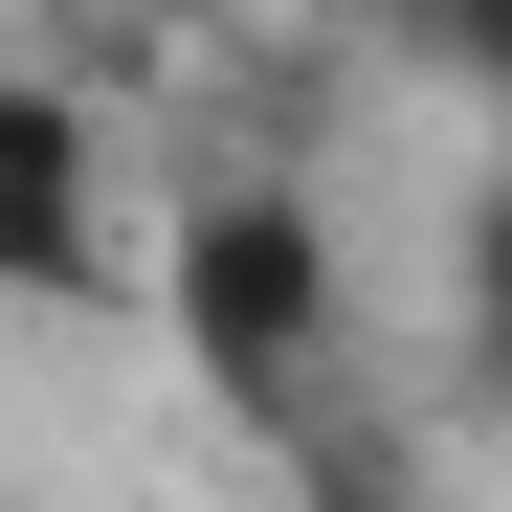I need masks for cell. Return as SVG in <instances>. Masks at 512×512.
Segmentation results:
<instances>
[{"label":"cell","mask_w":512,"mask_h":512,"mask_svg":"<svg viewBox=\"0 0 512 512\" xmlns=\"http://www.w3.org/2000/svg\"><path fill=\"white\" fill-rule=\"evenodd\" d=\"M401 23H423V45H446V67H468V90L512 112V0H401Z\"/></svg>","instance_id":"obj_3"},{"label":"cell","mask_w":512,"mask_h":512,"mask_svg":"<svg viewBox=\"0 0 512 512\" xmlns=\"http://www.w3.org/2000/svg\"><path fill=\"white\" fill-rule=\"evenodd\" d=\"M112 290V201H90V112L0 67V312H90Z\"/></svg>","instance_id":"obj_2"},{"label":"cell","mask_w":512,"mask_h":512,"mask_svg":"<svg viewBox=\"0 0 512 512\" xmlns=\"http://www.w3.org/2000/svg\"><path fill=\"white\" fill-rule=\"evenodd\" d=\"M156 312L201 334V379L223 401H312V357H334V223L290 201V179H201L179 201V268H156Z\"/></svg>","instance_id":"obj_1"}]
</instances>
